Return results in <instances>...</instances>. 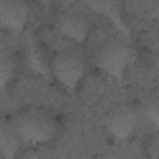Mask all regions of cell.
Masks as SVG:
<instances>
[{"instance_id": "30bf717a", "label": "cell", "mask_w": 159, "mask_h": 159, "mask_svg": "<svg viewBox=\"0 0 159 159\" xmlns=\"http://www.w3.org/2000/svg\"><path fill=\"white\" fill-rule=\"evenodd\" d=\"M22 142L17 135L12 122L4 119L0 125V155L1 159H16Z\"/></svg>"}, {"instance_id": "277c9868", "label": "cell", "mask_w": 159, "mask_h": 159, "mask_svg": "<svg viewBox=\"0 0 159 159\" xmlns=\"http://www.w3.org/2000/svg\"><path fill=\"white\" fill-rule=\"evenodd\" d=\"M139 125V114L129 104H119L113 108L106 118V130L113 142H125L133 139Z\"/></svg>"}, {"instance_id": "8992f818", "label": "cell", "mask_w": 159, "mask_h": 159, "mask_svg": "<svg viewBox=\"0 0 159 159\" xmlns=\"http://www.w3.org/2000/svg\"><path fill=\"white\" fill-rule=\"evenodd\" d=\"M30 16V7L22 0L0 1V26L7 31L17 32L25 29Z\"/></svg>"}, {"instance_id": "5bb4252c", "label": "cell", "mask_w": 159, "mask_h": 159, "mask_svg": "<svg viewBox=\"0 0 159 159\" xmlns=\"http://www.w3.org/2000/svg\"><path fill=\"white\" fill-rule=\"evenodd\" d=\"M154 67H155V70H157V72L159 73V55L155 57V60H154Z\"/></svg>"}, {"instance_id": "8fae6325", "label": "cell", "mask_w": 159, "mask_h": 159, "mask_svg": "<svg viewBox=\"0 0 159 159\" xmlns=\"http://www.w3.org/2000/svg\"><path fill=\"white\" fill-rule=\"evenodd\" d=\"M16 72V57L10 48L0 52V87L4 91L12 81Z\"/></svg>"}, {"instance_id": "3957f363", "label": "cell", "mask_w": 159, "mask_h": 159, "mask_svg": "<svg viewBox=\"0 0 159 159\" xmlns=\"http://www.w3.org/2000/svg\"><path fill=\"white\" fill-rule=\"evenodd\" d=\"M87 70L84 57L76 51H60L51 58L52 77L70 93L73 94Z\"/></svg>"}, {"instance_id": "5b68a950", "label": "cell", "mask_w": 159, "mask_h": 159, "mask_svg": "<svg viewBox=\"0 0 159 159\" xmlns=\"http://www.w3.org/2000/svg\"><path fill=\"white\" fill-rule=\"evenodd\" d=\"M57 31L66 39L77 43H83L91 31V25L83 14L65 11L56 20Z\"/></svg>"}, {"instance_id": "7a4b0ae2", "label": "cell", "mask_w": 159, "mask_h": 159, "mask_svg": "<svg viewBox=\"0 0 159 159\" xmlns=\"http://www.w3.org/2000/svg\"><path fill=\"white\" fill-rule=\"evenodd\" d=\"M135 58V50L128 41L114 39L102 46L98 52L97 63L99 70L108 77L122 82L125 71L134 63Z\"/></svg>"}, {"instance_id": "7c38bea8", "label": "cell", "mask_w": 159, "mask_h": 159, "mask_svg": "<svg viewBox=\"0 0 159 159\" xmlns=\"http://www.w3.org/2000/svg\"><path fill=\"white\" fill-rule=\"evenodd\" d=\"M144 116L155 129H159V91L150 94L144 104Z\"/></svg>"}, {"instance_id": "6da1fadb", "label": "cell", "mask_w": 159, "mask_h": 159, "mask_svg": "<svg viewBox=\"0 0 159 159\" xmlns=\"http://www.w3.org/2000/svg\"><path fill=\"white\" fill-rule=\"evenodd\" d=\"M22 144L42 145L51 142L57 133L56 117L47 109L27 108L11 120Z\"/></svg>"}, {"instance_id": "4fadbf2b", "label": "cell", "mask_w": 159, "mask_h": 159, "mask_svg": "<svg viewBox=\"0 0 159 159\" xmlns=\"http://www.w3.org/2000/svg\"><path fill=\"white\" fill-rule=\"evenodd\" d=\"M149 14H150V16L155 21L159 22V1H155V2L150 4V6H149Z\"/></svg>"}, {"instance_id": "9c48e42d", "label": "cell", "mask_w": 159, "mask_h": 159, "mask_svg": "<svg viewBox=\"0 0 159 159\" xmlns=\"http://www.w3.org/2000/svg\"><path fill=\"white\" fill-rule=\"evenodd\" d=\"M142 145L135 139L125 142H113L106 147L97 157V159H140Z\"/></svg>"}, {"instance_id": "ba28073f", "label": "cell", "mask_w": 159, "mask_h": 159, "mask_svg": "<svg viewBox=\"0 0 159 159\" xmlns=\"http://www.w3.org/2000/svg\"><path fill=\"white\" fill-rule=\"evenodd\" d=\"M26 60L29 68L36 75L43 77L45 80H50L52 77L51 61L47 60L41 45L32 34H27L26 36Z\"/></svg>"}, {"instance_id": "52a82bcc", "label": "cell", "mask_w": 159, "mask_h": 159, "mask_svg": "<svg viewBox=\"0 0 159 159\" xmlns=\"http://www.w3.org/2000/svg\"><path fill=\"white\" fill-rule=\"evenodd\" d=\"M86 5L94 12L107 17L112 22V25L122 34L123 37L130 39L132 32L129 26L123 19L120 2L112 0H94V1H86Z\"/></svg>"}]
</instances>
